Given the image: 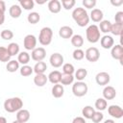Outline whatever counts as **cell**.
<instances>
[{"label":"cell","mask_w":123,"mask_h":123,"mask_svg":"<svg viewBox=\"0 0 123 123\" xmlns=\"http://www.w3.org/2000/svg\"><path fill=\"white\" fill-rule=\"evenodd\" d=\"M103 118H104L103 113L98 111H95V112L93 113V115H92V117H91L90 119L92 120L93 123H100V122L103 120Z\"/></svg>","instance_id":"obj_42"},{"label":"cell","mask_w":123,"mask_h":123,"mask_svg":"<svg viewBox=\"0 0 123 123\" xmlns=\"http://www.w3.org/2000/svg\"><path fill=\"white\" fill-rule=\"evenodd\" d=\"M72 123H86L85 118L82 116H77L72 120Z\"/></svg>","instance_id":"obj_45"},{"label":"cell","mask_w":123,"mask_h":123,"mask_svg":"<svg viewBox=\"0 0 123 123\" xmlns=\"http://www.w3.org/2000/svg\"><path fill=\"white\" fill-rule=\"evenodd\" d=\"M94 112H95V110H94V108H92L91 106H86V107H84L83 110H82V114H83V116H84L85 118H86V119H90V118L92 117V115H93Z\"/></svg>","instance_id":"obj_30"},{"label":"cell","mask_w":123,"mask_h":123,"mask_svg":"<svg viewBox=\"0 0 123 123\" xmlns=\"http://www.w3.org/2000/svg\"><path fill=\"white\" fill-rule=\"evenodd\" d=\"M49 62L53 67H56V68L61 67L63 64V56L60 53H54L50 56Z\"/></svg>","instance_id":"obj_9"},{"label":"cell","mask_w":123,"mask_h":123,"mask_svg":"<svg viewBox=\"0 0 123 123\" xmlns=\"http://www.w3.org/2000/svg\"><path fill=\"white\" fill-rule=\"evenodd\" d=\"M30 116H31V114H30V111L28 110L21 109L16 113V120L21 122V123H25L30 119Z\"/></svg>","instance_id":"obj_15"},{"label":"cell","mask_w":123,"mask_h":123,"mask_svg":"<svg viewBox=\"0 0 123 123\" xmlns=\"http://www.w3.org/2000/svg\"><path fill=\"white\" fill-rule=\"evenodd\" d=\"M62 72L63 74H66V75H73V73L75 72L74 65L69 62L62 64Z\"/></svg>","instance_id":"obj_36"},{"label":"cell","mask_w":123,"mask_h":123,"mask_svg":"<svg viewBox=\"0 0 123 123\" xmlns=\"http://www.w3.org/2000/svg\"><path fill=\"white\" fill-rule=\"evenodd\" d=\"M86 39L90 43H96L97 41H99L101 37L98 26L95 24L89 25L86 30Z\"/></svg>","instance_id":"obj_3"},{"label":"cell","mask_w":123,"mask_h":123,"mask_svg":"<svg viewBox=\"0 0 123 123\" xmlns=\"http://www.w3.org/2000/svg\"><path fill=\"white\" fill-rule=\"evenodd\" d=\"M47 78H48V81L50 83L56 85V84H59L60 83L61 78H62V73L60 71H58V70H54V71H52V72L49 73V75L47 76Z\"/></svg>","instance_id":"obj_20"},{"label":"cell","mask_w":123,"mask_h":123,"mask_svg":"<svg viewBox=\"0 0 123 123\" xmlns=\"http://www.w3.org/2000/svg\"><path fill=\"white\" fill-rule=\"evenodd\" d=\"M107 106H108L107 100H105L104 98H98V99L95 101V108H96L99 111L106 110Z\"/></svg>","instance_id":"obj_35"},{"label":"cell","mask_w":123,"mask_h":123,"mask_svg":"<svg viewBox=\"0 0 123 123\" xmlns=\"http://www.w3.org/2000/svg\"><path fill=\"white\" fill-rule=\"evenodd\" d=\"M19 6L21 7V9L23 8L26 11H31L35 6V2L33 0H20Z\"/></svg>","instance_id":"obj_33"},{"label":"cell","mask_w":123,"mask_h":123,"mask_svg":"<svg viewBox=\"0 0 123 123\" xmlns=\"http://www.w3.org/2000/svg\"><path fill=\"white\" fill-rule=\"evenodd\" d=\"M37 4H43V3H45V1H41V2H39V1H37Z\"/></svg>","instance_id":"obj_50"},{"label":"cell","mask_w":123,"mask_h":123,"mask_svg":"<svg viewBox=\"0 0 123 123\" xmlns=\"http://www.w3.org/2000/svg\"><path fill=\"white\" fill-rule=\"evenodd\" d=\"M11 61V56L7 50L6 47L0 46V62H8Z\"/></svg>","instance_id":"obj_29"},{"label":"cell","mask_w":123,"mask_h":123,"mask_svg":"<svg viewBox=\"0 0 123 123\" xmlns=\"http://www.w3.org/2000/svg\"><path fill=\"white\" fill-rule=\"evenodd\" d=\"M111 55L114 60H118L122 62L123 61V47L121 44H116L111 47Z\"/></svg>","instance_id":"obj_12"},{"label":"cell","mask_w":123,"mask_h":123,"mask_svg":"<svg viewBox=\"0 0 123 123\" xmlns=\"http://www.w3.org/2000/svg\"><path fill=\"white\" fill-rule=\"evenodd\" d=\"M9 13L12 18H18L22 13V9L19 5H12L9 9Z\"/></svg>","instance_id":"obj_18"},{"label":"cell","mask_w":123,"mask_h":123,"mask_svg":"<svg viewBox=\"0 0 123 123\" xmlns=\"http://www.w3.org/2000/svg\"><path fill=\"white\" fill-rule=\"evenodd\" d=\"M33 72H34L33 67H31V66L28 65V64H26V65H22V67L20 68V74H21L23 77L30 76Z\"/></svg>","instance_id":"obj_38"},{"label":"cell","mask_w":123,"mask_h":123,"mask_svg":"<svg viewBox=\"0 0 123 123\" xmlns=\"http://www.w3.org/2000/svg\"><path fill=\"white\" fill-rule=\"evenodd\" d=\"M48 10L52 13H58L62 10V4L59 0H51L48 2Z\"/></svg>","instance_id":"obj_17"},{"label":"cell","mask_w":123,"mask_h":123,"mask_svg":"<svg viewBox=\"0 0 123 123\" xmlns=\"http://www.w3.org/2000/svg\"><path fill=\"white\" fill-rule=\"evenodd\" d=\"M74 82V76L73 75H66V74H62V78L60 83L62 86H68L71 85Z\"/></svg>","instance_id":"obj_34"},{"label":"cell","mask_w":123,"mask_h":123,"mask_svg":"<svg viewBox=\"0 0 123 123\" xmlns=\"http://www.w3.org/2000/svg\"><path fill=\"white\" fill-rule=\"evenodd\" d=\"M71 44L76 47V49L80 48L84 44V38L81 35H73L71 37Z\"/></svg>","instance_id":"obj_24"},{"label":"cell","mask_w":123,"mask_h":123,"mask_svg":"<svg viewBox=\"0 0 123 123\" xmlns=\"http://www.w3.org/2000/svg\"><path fill=\"white\" fill-rule=\"evenodd\" d=\"M6 69H7L8 72L13 73L17 69H19V62L15 60H11L10 62H8V63L6 65Z\"/></svg>","instance_id":"obj_28"},{"label":"cell","mask_w":123,"mask_h":123,"mask_svg":"<svg viewBox=\"0 0 123 123\" xmlns=\"http://www.w3.org/2000/svg\"><path fill=\"white\" fill-rule=\"evenodd\" d=\"M12 123H21V122H19V121H17V120H14V121H12Z\"/></svg>","instance_id":"obj_51"},{"label":"cell","mask_w":123,"mask_h":123,"mask_svg":"<svg viewBox=\"0 0 123 123\" xmlns=\"http://www.w3.org/2000/svg\"><path fill=\"white\" fill-rule=\"evenodd\" d=\"M46 69H47V64L44 62H37L33 68L36 74H44Z\"/></svg>","instance_id":"obj_23"},{"label":"cell","mask_w":123,"mask_h":123,"mask_svg":"<svg viewBox=\"0 0 123 123\" xmlns=\"http://www.w3.org/2000/svg\"><path fill=\"white\" fill-rule=\"evenodd\" d=\"M95 81H96L97 85H99V86H107L111 81L110 74L108 72H105V71L99 72L95 76Z\"/></svg>","instance_id":"obj_10"},{"label":"cell","mask_w":123,"mask_h":123,"mask_svg":"<svg viewBox=\"0 0 123 123\" xmlns=\"http://www.w3.org/2000/svg\"><path fill=\"white\" fill-rule=\"evenodd\" d=\"M87 90H88L87 85L83 81H81V82L78 81V82L74 83V85L72 86V92L77 97L85 96L87 93Z\"/></svg>","instance_id":"obj_5"},{"label":"cell","mask_w":123,"mask_h":123,"mask_svg":"<svg viewBox=\"0 0 123 123\" xmlns=\"http://www.w3.org/2000/svg\"><path fill=\"white\" fill-rule=\"evenodd\" d=\"M72 18L80 27H85L89 22V16L87 14V12L81 7H78L73 10L72 12Z\"/></svg>","instance_id":"obj_1"},{"label":"cell","mask_w":123,"mask_h":123,"mask_svg":"<svg viewBox=\"0 0 123 123\" xmlns=\"http://www.w3.org/2000/svg\"><path fill=\"white\" fill-rule=\"evenodd\" d=\"M59 35L62 38H71L73 36V29L69 26H62L59 30Z\"/></svg>","instance_id":"obj_16"},{"label":"cell","mask_w":123,"mask_h":123,"mask_svg":"<svg viewBox=\"0 0 123 123\" xmlns=\"http://www.w3.org/2000/svg\"><path fill=\"white\" fill-rule=\"evenodd\" d=\"M52 37H53V31L50 27H43L40 32H39V36H38V41L41 45L43 46H47L51 43L52 41Z\"/></svg>","instance_id":"obj_4"},{"label":"cell","mask_w":123,"mask_h":123,"mask_svg":"<svg viewBox=\"0 0 123 123\" xmlns=\"http://www.w3.org/2000/svg\"><path fill=\"white\" fill-rule=\"evenodd\" d=\"M0 123H7V119L3 116H0Z\"/></svg>","instance_id":"obj_48"},{"label":"cell","mask_w":123,"mask_h":123,"mask_svg":"<svg viewBox=\"0 0 123 123\" xmlns=\"http://www.w3.org/2000/svg\"><path fill=\"white\" fill-rule=\"evenodd\" d=\"M104 123H115V122H114V120H112V119H107V120L104 121Z\"/></svg>","instance_id":"obj_49"},{"label":"cell","mask_w":123,"mask_h":123,"mask_svg":"<svg viewBox=\"0 0 123 123\" xmlns=\"http://www.w3.org/2000/svg\"><path fill=\"white\" fill-rule=\"evenodd\" d=\"M61 4L62 5V7L65 9V10H71L75 4H76V1L75 0H62Z\"/></svg>","instance_id":"obj_41"},{"label":"cell","mask_w":123,"mask_h":123,"mask_svg":"<svg viewBox=\"0 0 123 123\" xmlns=\"http://www.w3.org/2000/svg\"><path fill=\"white\" fill-rule=\"evenodd\" d=\"M7 50H8V52H9L11 57L15 56V55H17L19 53V45L17 43H15V42H12V43H10L8 45Z\"/></svg>","instance_id":"obj_31"},{"label":"cell","mask_w":123,"mask_h":123,"mask_svg":"<svg viewBox=\"0 0 123 123\" xmlns=\"http://www.w3.org/2000/svg\"><path fill=\"white\" fill-rule=\"evenodd\" d=\"M114 20L115 23L123 24V12H117L114 15Z\"/></svg>","instance_id":"obj_44"},{"label":"cell","mask_w":123,"mask_h":123,"mask_svg":"<svg viewBox=\"0 0 123 123\" xmlns=\"http://www.w3.org/2000/svg\"><path fill=\"white\" fill-rule=\"evenodd\" d=\"M86 75H87V70L86 69L79 68V69H77V71H75V77L74 78H76L78 81L81 82L86 77Z\"/></svg>","instance_id":"obj_37"},{"label":"cell","mask_w":123,"mask_h":123,"mask_svg":"<svg viewBox=\"0 0 123 123\" xmlns=\"http://www.w3.org/2000/svg\"><path fill=\"white\" fill-rule=\"evenodd\" d=\"M0 36H1V37L3 38V39H5V40H10V39H12V37H13V33H12V31H11V30H3V31H1V33H0Z\"/></svg>","instance_id":"obj_40"},{"label":"cell","mask_w":123,"mask_h":123,"mask_svg":"<svg viewBox=\"0 0 123 123\" xmlns=\"http://www.w3.org/2000/svg\"><path fill=\"white\" fill-rule=\"evenodd\" d=\"M103 12L100 9H92L90 12V18L93 22H101L103 20Z\"/></svg>","instance_id":"obj_19"},{"label":"cell","mask_w":123,"mask_h":123,"mask_svg":"<svg viewBox=\"0 0 123 123\" xmlns=\"http://www.w3.org/2000/svg\"><path fill=\"white\" fill-rule=\"evenodd\" d=\"M116 96V90L111 86H106L103 89V98L105 100H112Z\"/></svg>","instance_id":"obj_13"},{"label":"cell","mask_w":123,"mask_h":123,"mask_svg":"<svg viewBox=\"0 0 123 123\" xmlns=\"http://www.w3.org/2000/svg\"><path fill=\"white\" fill-rule=\"evenodd\" d=\"M72 56H73V59H74V60H76V61H81V60H83V59L85 58V52H84L82 49L78 48V49H75V50L73 51Z\"/></svg>","instance_id":"obj_39"},{"label":"cell","mask_w":123,"mask_h":123,"mask_svg":"<svg viewBox=\"0 0 123 123\" xmlns=\"http://www.w3.org/2000/svg\"><path fill=\"white\" fill-rule=\"evenodd\" d=\"M63 93H64V88H63V86L62 85H60V84L54 85V86L52 87V95L55 98H61V97H62Z\"/></svg>","instance_id":"obj_22"},{"label":"cell","mask_w":123,"mask_h":123,"mask_svg":"<svg viewBox=\"0 0 123 123\" xmlns=\"http://www.w3.org/2000/svg\"><path fill=\"white\" fill-rule=\"evenodd\" d=\"M0 33H1V32H0Z\"/></svg>","instance_id":"obj_52"},{"label":"cell","mask_w":123,"mask_h":123,"mask_svg":"<svg viewBox=\"0 0 123 123\" xmlns=\"http://www.w3.org/2000/svg\"><path fill=\"white\" fill-rule=\"evenodd\" d=\"M111 23L110 20H102L99 24V31L104 33V34H107V33H110L111 32Z\"/></svg>","instance_id":"obj_26"},{"label":"cell","mask_w":123,"mask_h":123,"mask_svg":"<svg viewBox=\"0 0 123 123\" xmlns=\"http://www.w3.org/2000/svg\"><path fill=\"white\" fill-rule=\"evenodd\" d=\"M108 112L113 118L119 119V118H121L123 116V110L118 105H111L108 108Z\"/></svg>","instance_id":"obj_11"},{"label":"cell","mask_w":123,"mask_h":123,"mask_svg":"<svg viewBox=\"0 0 123 123\" xmlns=\"http://www.w3.org/2000/svg\"><path fill=\"white\" fill-rule=\"evenodd\" d=\"M111 4L113 5V6H120V5L123 4V0H118V1H113V0H111Z\"/></svg>","instance_id":"obj_47"},{"label":"cell","mask_w":123,"mask_h":123,"mask_svg":"<svg viewBox=\"0 0 123 123\" xmlns=\"http://www.w3.org/2000/svg\"><path fill=\"white\" fill-rule=\"evenodd\" d=\"M27 20H28V22L31 23V24H37V23L40 20V15H39V13L37 12H30V13L28 14Z\"/></svg>","instance_id":"obj_32"},{"label":"cell","mask_w":123,"mask_h":123,"mask_svg":"<svg viewBox=\"0 0 123 123\" xmlns=\"http://www.w3.org/2000/svg\"><path fill=\"white\" fill-rule=\"evenodd\" d=\"M83 5L86 9H92L96 5V0H83Z\"/></svg>","instance_id":"obj_43"},{"label":"cell","mask_w":123,"mask_h":123,"mask_svg":"<svg viewBox=\"0 0 123 123\" xmlns=\"http://www.w3.org/2000/svg\"><path fill=\"white\" fill-rule=\"evenodd\" d=\"M48 82V78L45 74H36L34 78V83L37 86H43Z\"/></svg>","instance_id":"obj_21"},{"label":"cell","mask_w":123,"mask_h":123,"mask_svg":"<svg viewBox=\"0 0 123 123\" xmlns=\"http://www.w3.org/2000/svg\"><path fill=\"white\" fill-rule=\"evenodd\" d=\"M112 35L114 36H122L123 33V24H119V23H113L111 26V32Z\"/></svg>","instance_id":"obj_25"},{"label":"cell","mask_w":123,"mask_h":123,"mask_svg":"<svg viewBox=\"0 0 123 123\" xmlns=\"http://www.w3.org/2000/svg\"><path fill=\"white\" fill-rule=\"evenodd\" d=\"M86 59L90 62H95L100 58V52L96 47H89L85 52Z\"/></svg>","instance_id":"obj_6"},{"label":"cell","mask_w":123,"mask_h":123,"mask_svg":"<svg viewBox=\"0 0 123 123\" xmlns=\"http://www.w3.org/2000/svg\"><path fill=\"white\" fill-rule=\"evenodd\" d=\"M5 21V11L0 9V26L4 23Z\"/></svg>","instance_id":"obj_46"},{"label":"cell","mask_w":123,"mask_h":123,"mask_svg":"<svg viewBox=\"0 0 123 123\" xmlns=\"http://www.w3.org/2000/svg\"><path fill=\"white\" fill-rule=\"evenodd\" d=\"M100 44L104 49H111L114 44V40L111 36L105 35L100 38Z\"/></svg>","instance_id":"obj_14"},{"label":"cell","mask_w":123,"mask_h":123,"mask_svg":"<svg viewBox=\"0 0 123 123\" xmlns=\"http://www.w3.org/2000/svg\"><path fill=\"white\" fill-rule=\"evenodd\" d=\"M46 57V51L43 47H36L34 50H32L31 58L35 62H42L44 58Z\"/></svg>","instance_id":"obj_7"},{"label":"cell","mask_w":123,"mask_h":123,"mask_svg":"<svg viewBox=\"0 0 123 123\" xmlns=\"http://www.w3.org/2000/svg\"><path fill=\"white\" fill-rule=\"evenodd\" d=\"M23 107V101L19 97H12L8 98L4 102V109L8 112H15L21 110Z\"/></svg>","instance_id":"obj_2"},{"label":"cell","mask_w":123,"mask_h":123,"mask_svg":"<svg viewBox=\"0 0 123 123\" xmlns=\"http://www.w3.org/2000/svg\"><path fill=\"white\" fill-rule=\"evenodd\" d=\"M23 45L26 50H34L37 46V37L34 35H27L23 39Z\"/></svg>","instance_id":"obj_8"},{"label":"cell","mask_w":123,"mask_h":123,"mask_svg":"<svg viewBox=\"0 0 123 123\" xmlns=\"http://www.w3.org/2000/svg\"><path fill=\"white\" fill-rule=\"evenodd\" d=\"M30 59H31L30 55L25 51L24 52H20L18 54V56H17V62L19 63H21L22 65H26L30 62Z\"/></svg>","instance_id":"obj_27"}]
</instances>
